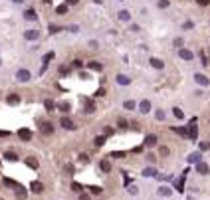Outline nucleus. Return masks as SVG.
<instances>
[{"instance_id":"1","label":"nucleus","mask_w":210,"mask_h":200,"mask_svg":"<svg viewBox=\"0 0 210 200\" xmlns=\"http://www.w3.org/2000/svg\"><path fill=\"white\" fill-rule=\"evenodd\" d=\"M188 139H192V141L198 139V127H196L194 121H190V125H188Z\"/></svg>"},{"instance_id":"2","label":"nucleus","mask_w":210,"mask_h":200,"mask_svg":"<svg viewBox=\"0 0 210 200\" xmlns=\"http://www.w3.org/2000/svg\"><path fill=\"white\" fill-rule=\"evenodd\" d=\"M40 133H42V135H52V133H54V125L50 123V121H44V123L40 125Z\"/></svg>"},{"instance_id":"3","label":"nucleus","mask_w":210,"mask_h":200,"mask_svg":"<svg viewBox=\"0 0 210 200\" xmlns=\"http://www.w3.org/2000/svg\"><path fill=\"white\" fill-rule=\"evenodd\" d=\"M16 80L22 81V83L30 81V72H28V69H18V73H16Z\"/></svg>"},{"instance_id":"4","label":"nucleus","mask_w":210,"mask_h":200,"mask_svg":"<svg viewBox=\"0 0 210 200\" xmlns=\"http://www.w3.org/2000/svg\"><path fill=\"white\" fill-rule=\"evenodd\" d=\"M178 56H180V57H182V60H186V61H190V60H192V57H194V54H192V52H190V50H186V48H180V50H178Z\"/></svg>"},{"instance_id":"5","label":"nucleus","mask_w":210,"mask_h":200,"mask_svg":"<svg viewBox=\"0 0 210 200\" xmlns=\"http://www.w3.org/2000/svg\"><path fill=\"white\" fill-rule=\"evenodd\" d=\"M24 38L26 40H38L40 38V30H34V28H32V30H26L24 32Z\"/></svg>"},{"instance_id":"6","label":"nucleus","mask_w":210,"mask_h":200,"mask_svg":"<svg viewBox=\"0 0 210 200\" xmlns=\"http://www.w3.org/2000/svg\"><path fill=\"white\" fill-rule=\"evenodd\" d=\"M18 137H20L22 141H30V139H32V131H30V129H20V131H18Z\"/></svg>"},{"instance_id":"7","label":"nucleus","mask_w":210,"mask_h":200,"mask_svg":"<svg viewBox=\"0 0 210 200\" xmlns=\"http://www.w3.org/2000/svg\"><path fill=\"white\" fill-rule=\"evenodd\" d=\"M186 172H188V170H184L182 176H180L178 180H176V184H174V188L178 190V192H182V190H184V178H186Z\"/></svg>"},{"instance_id":"8","label":"nucleus","mask_w":210,"mask_h":200,"mask_svg":"<svg viewBox=\"0 0 210 200\" xmlns=\"http://www.w3.org/2000/svg\"><path fill=\"white\" fill-rule=\"evenodd\" d=\"M30 188H32V192H36V194H40V192H44V184H42L40 180H34L30 184Z\"/></svg>"},{"instance_id":"9","label":"nucleus","mask_w":210,"mask_h":200,"mask_svg":"<svg viewBox=\"0 0 210 200\" xmlns=\"http://www.w3.org/2000/svg\"><path fill=\"white\" fill-rule=\"evenodd\" d=\"M139 111H141V113H149V111H151V101L143 99V101L139 103Z\"/></svg>"},{"instance_id":"10","label":"nucleus","mask_w":210,"mask_h":200,"mask_svg":"<svg viewBox=\"0 0 210 200\" xmlns=\"http://www.w3.org/2000/svg\"><path fill=\"white\" fill-rule=\"evenodd\" d=\"M157 145V135H147L145 137V147H155Z\"/></svg>"},{"instance_id":"11","label":"nucleus","mask_w":210,"mask_h":200,"mask_svg":"<svg viewBox=\"0 0 210 200\" xmlns=\"http://www.w3.org/2000/svg\"><path fill=\"white\" fill-rule=\"evenodd\" d=\"M60 125H62V127H64V129H75V125H73V121H71L69 117H64V119H62V121H60Z\"/></svg>"},{"instance_id":"12","label":"nucleus","mask_w":210,"mask_h":200,"mask_svg":"<svg viewBox=\"0 0 210 200\" xmlns=\"http://www.w3.org/2000/svg\"><path fill=\"white\" fill-rule=\"evenodd\" d=\"M117 16H119V20H123V22H129V20H131V12L129 10H119Z\"/></svg>"},{"instance_id":"13","label":"nucleus","mask_w":210,"mask_h":200,"mask_svg":"<svg viewBox=\"0 0 210 200\" xmlns=\"http://www.w3.org/2000/svg\"><path fill=\"white\" fill-rule=\"evenodd\" d=\"M196 172H200V174H208V172H210L208 165H206V162H198V165H196Z\"/></svg>"},{"instance_id":"14","label":"nucleus","mask_w":210,"mask_h":200,"mask_svg":"<svg viewBox=\"0 0 210 200\" xmlns=\"http://www.w3.org/2000/svg\"><path fill=\"white\" fill-rule=\"evenodd\" d=\"M194 81L198 83V85H208V77L202 76V73H196V76H194Z\"/></svg>"},{"instance_id":"15","label":"nucleus","mask_w":210,"mask_h":200,"mask_svg":"<svg viewBox=\"0 0 210 200\" xmlns=\"http://www.w3.org/2000/svg\"><path fill=\"white\" fill-rule=\"evenodd\" d=\"M117 83H119V85H129V83H131V77L119 73V76H117Z\"/></svg>"},{"instance_id":"16","label":"nucleus","mask_w":210,"mask_h":200,"mask_svg":"<svg viewBox=\"0 0 210 200\" xmlns=\"http://www.w3.org/2000/svg\"><path fill=\"white\" fill-rule=\"evenodd\" d=\"M28 196V190L24 188V186H18V188H16V198H20V200H24Z\"/></svg>"},{"instance_id":"17","label":"nucleus","mask_w":210,"mask_h":200,"mask_svg":"<svg viewBox=\"0 0 210 200\" xmlns=\"http://www.w3.org/2000/svg\"><path fill=\"white\" fill-rule=\"evenodd\" d=\"M151 65L157 69H163L165 68V64H163V60H159V57H151Z\"/></svg>"},{"instance_id":"18","label":"nucleus","mask_w":210,"mask_h":200,"mask_svg":"<svg viewBox=\"0 0 210 200\" xmlns=\"http://www.w3.org/2000/svg\"><path fill=\"white\" fill-rule=\"evenodd\" d=\"M24 18H26V20H32V22H34V20H38V14H36V12L30 8V10H26V12H24Z\"/></svg>"},{"instance_id":"19","label":"nucleus","mask_w":210,"mask_h":200,"mask_svg":"<svg viewBox=\"0 0 210 200\" xmlns=\"http://www.w3.org/2000/svg\"><path fill=\"white\" fill-rule=\"evenodd\" d=\"M26 165L30 166V169H38V166H40V162H38V159H34V157H28V159H26Z\"/></svg>"},{"instance_id":"20","label":"nucleus","mask_w":210,"mask_h":200,"mask_svg":"<svg viewBox=\"0 0 210 200\" xmlns=\"http://www.w3.org/2000/svg\"><path fill=\"white\" fill-rule=\"evenodd\" d=\"M188 162H194V165H198L200 161V153H192V155H188Z\"/></svg>"},{"instance_id":"21","label":"nucleus","mask_w":210,"mask_h":200,"mask_svg":"<svg viewBox=\"0 0 210 200\" xmlns=\"http://www.w3.org/2000/svg\"><path fill=\"white\" fill-rule=\"evenodd\" d=\"M87 65H89V69H93V72H101L103 69V65L99 64V61H89Z\"/></svg>"},{"instance_id":"22","label":"nucleus","mask_w":210,"mask_h":200,"mask_svg":"<svg viewBox=\"0 0 210 200\" xmlns=\"http://www.w3.org/2000/svg\"><path fill=\"white\" fill-rule=\"evenodd\" d=\"M143 176H157V170H155L153 166H147V169L143 170Z\"/></svg>"},{"instance_id":"23","label":"nucleus","mask_w":210,"mask_h":200,"mask_svg":"<svg viewBox=\"0 0 210 200\" xmlns=\"http://www.w3.org/2000/svg\"><path fill=\"white\" fill-rule=\"evenodd\" d=\"M173 131L178 133V135H182V137H188V129H184V127H173Z\"/></svg>"},{"instance_id":"24","label":"nucleus","mask_w":210,"mask_h":200,"mask_svg":"<svg viewBox=\"0 0 210 200\" xmlns=\"http://www.w3.org/2000/svg\"><path fill=\"white\" fill-rule=\"evenodd\" d=\"M44 105H46V111H54V109H56V103H54L52 99H46Z\"/></svg>"},{"instance_id":"25","label":"nucleus","mask_w":210,"mask_h":200,"mask_svg":"<svg viewBox=\"0 0 210 200\" xmlns=\"http://www.w3.org/2000/svg\"><path fill=\"white\" fill-rule=\"evenodd\" d=\"M66 12H68V4H60V6L56 8V14H60V16H64Z\"/></svg>"},{"instance_id":"26","label":"nucleus","mask_w":210,"mask_h":200,"mask_svg":"<svg viewBox=\"0 0 210 200\" xmlns=\"http://www.w3.org/2000/svg\"><path fill=\"white\" fill-rule=\"evenodd\" d=\"M6 101L10 103V105H16V103H20V97H18V95H8Z\"/></svg>"},{"instance_id":"27","label":"nucleus","mask_w":210,"mask_h":200,"mask_svg":"<svg viewBox=\"0 0 210 200\" xmlns=\"http://www.w3.org/2000/svg\"><path fill=\"white\" fill-rule=\"evenodd\" d=\"M58 109H60V111H64V113H68V111H69V103H68V101L58 103Z\"/></svg>"},{"instance_id":"28","label":"nucleus","mask_w":210,"mask_h":200,"mask_svg":"<svg viewBox=\"0 0 210 200\" xmlns=\"http://www.w3.org/2000/svg\"><path fill=\"white\" fill-rule=\"evenodd\" d=\"M4 159H6L8 162H14V161H18V157H16V153H10V151H8L6 155H4Z\"/></svg>"},{"instance_id":"29","label":"nucleus","mask_w":210,"mask_h":200,"mask_svg":"<svg viewBox=\"0 0 210 200\" xmlns=\"http://www.w3.org/2000/svg\"><path fill=\"white\" fill-rule=\"evenodd\" d=\"M159 194H161V196H171V188L169 186H161V188H159Z\"/></svg>"},{"instance_id":"30","label":"nucleus","mask_w":210,"mask_h":200,"mask_svg":"<svg viewBox=\"0 0 210 200\" xmlns=\"http://www.w3.org/2000/svg\"><path fill=\"white\" fill-rule=\"evenodd\" d=\"M123 107H125L127 111H133V109L137 107V103H135V101H125V103H123Z\"/></svg>"},{"instance_id":"31","label":"nucleus","mask_w":210,"mask_h":200,"mask_svg":"<svg viewBox=\"0 0 210 200\" xmlns=\"http://www.w3.org/2000/svg\"><path fill=\"white\" fill-rule=\"evenodd\" d=\"M101 170H103V172H109V170H111V162H109V161H101Z\"/></svg>"},{"instance_id":"32","label":"nucleus","mask_w":210,"mask_h":200,"mask_svg":"<svg viewBox=\"0 0 210 200\" xmlns=\"http://www.w3.org/2000/svg\"><path fill=\"white\" fill-rule=\"evenodd\" d=\"M52 60H54V52H48V54L44 56V65H48Z\"/></svg>"},{"instance_id":"33","label":"nucleus","mask_w":210,"mask_h":200,"mask_svg":"<svg viewBox=\"0 0 210 200\" xmlns=\"http://www.w3.org/2000/svg\"><path fill=\"white\" fill-rule=\"evenodd\" d=\"M4 184H8V186H14V188H18V182H16V180H12V178H4Z\"/></svg>"},{"instance_id":"34","label":"nucleus","mask_w":210,"mask_h":200,"mask_svg":"<svg viewBox=\"0 0 210 200\" xmlns=\"http://www.w3.org/2000/svg\"><path fill=\"white\" fill-rule=\"evenodd\" d=\"M173 113H174V117H176V119H182V117H184L182 109H178V107H174V109H173Z\"/></svg>"},{"instance_id":"35","label":"nucleus","mask_w":210,"mask_h":200,"mask_svg":"<svg viewBox=\"0 0 210 200\" xmlns=\"http://www.w3.org/2000/svg\"><path fill=\"white\" fill-rule=\"evenodd\" d=\"M71 190H73V192H79V194H81L83 186H81V184H77V182H73V184H71Z\"/></svg>"},{"instance_id":"36","label":"nucleus","mask_w":210,"mask_h":200,"mask_svg":"<svg viewBox=\"0 0 210 200\" xmlns=\"http://www.w3.org/2000/svg\"><path fill=\"white\" fill-rule=\"evenodd\" d=\"M64 170H66L68 174H73V172H75V166H73V165H66V166H64Z\"/></svg>"},{"instance_id":"37","label":"nucleus","mask_w":210,"mask_h":200,"mask_svg":"<svg viewBox=\"0 0 210 200\" xmlns=\"http://www.w3.org/2000/svg\"><path fill=\"white\" fill-rule=\"evenodd\" d=\"M93 111H95V105H93V103H87V105H85V113H93Z\"/></svg>"},{"instance_id":"38","label":"nucleus","mask_w":210,"mask_h":200,"mask_svg":"<svg viewBox=\"0 0 210 200\" xmlns=\"http://www.w3.org/2000/svg\"><path fill=\"white\" fill-rule=\"evenodd\" d=\"M89 192L91 194H101V188H99V186H89Z\"/></svg>"},{"instance_id":"39","label":"nucleus","mask_w":210,"mask_h":200,"mask_svg":"<svg viewBox=\"0 0 210 200\" xmlns=\"http://www.w3.org/2000/svg\"><path fill=\"white\" fill-rule=\"evenodd\" d=\"M200 151H210V143H208V141L200 143Z\"/></svg>"},{"instance_id":"40","label":"nucleus","mask_w":210,"mask_h":200,"mask_svg":"<svg viewBox=\"0 0 210 200\" xmlns=\"http://www.w3.org/2000/svg\"><path fill=\"white\" fill-rule=\"evenodd\" d=\"M58 30H60V28H58L56 24H50V28H48V32H50V34H56Z\"/></svg>"},{"instance_id":"41","label":"nucleus","mask_w":210,"mask_h":200,"mask_svg":"<svg viewBox=\"0 0 210 200\" xmlns=\"http://www.w3.org/2000/svg\"><path fill=\"white\" fill-rule=\"evenodd\" d=\"M105 143V137L101 135V137H97V139H95V145H97V147H101V145Z\"/></svg>"},{"instance_id":"42","label":"nucleus","mask_w":210,"mask_h":200,"mask_svg":"<svg viewBox=\"0 0 210 200\" xmlns=\"http://www.w3.org/2000/svg\"><path fill=\"white\" fill-rule=\"evenodd\" d=\"M117 125H119V129H125V127H127V121H125V119H119V121H117Z\"/></svg>"},{"instance_id":"43","label":"nucleus","mask_w":210,"mask_h":200,"mask_svg":"<svg viewBox=\"0 0 210 200\" xmlns=\"http://www.w3.org/2000/svg\"><path fill=\"white\" fill-rule=\"evenodd\" d=\"M155 115H157V119H159V121H163V119H165V111H161V109H159Z\"/></svg>"},{"instance_id":"44","label":"nucleus","mask_w":210,"mask_h":200,"mask_svg":"<svg viewBox=\"0 0 210 200\" xmlns=\"http://www.w3.org/2000/svg\"><path fill=\"white\" fill-rule=\"evenodd\" d=\"M111 157H117V159H121V157H125V151H115V153H111Z\"/></svg>"},{"instance_id":"45","label":"nucleus","mask_w":210,"mask_h":200,"mask_svg":"<svg viewBox=\"0 0 210 200\" xmlns=\"http://www.w3.org/2000/svg\"><path fill=\"white\" fill-rule=\"evenodd\" d=\"M169 6V0H159V8H167Z\"/></svg>"},{"instance_id":"46","label":"nucleus","mask_w":210,"mask_h":200,"mask_svg":"<svg viewBox=\"0 0 210 200\" xmlns=\"http://www.w3.org/2000/svg\"><path fill=\"white\" fill-rule=\"evenodd\" d=\"M81 65H83V61H81V60H75V61H73V68H77V69H79Z\"/></svg>"},{"instance_id":"47","label":"nucleus","mask_w":210,"mask_h":200,"mask_svg":"<svg viewBox=\"0 0 210 200\" xmlns=\"http://www.w3.org/2000/svg\"><path fill=\"white\" fill-rule=\"evenodd\" d=\"M161 155H163V157L169 155V147H161Z\"/></svg>"},{"instance_id":"48","label":"nucleus","mask_w":210,"mask_h":200,"mask_svg":"<svg viewBox=\"0 0 210 200\" xmlns=\"http://www.w3.org/2000/svg\"><path fill=\"white\" fill-rule=\"evenodd\" d=\"M137 190H139V188H137L135 184H131V186H129V192H131V194H137Z\"/></svg>"},{"instance_id":"49","label":"nucleus","mask_w":210,"mask_h":200,"mask_svg":"<svg viewBox=\"0 0 210 200\" xmlns=\"http://www.w3.org/2000/svg\"><path fill=\"white\" fill-rule=\"evenodd\" d=\"M77 200H89V194H85V192H81L79 194V198Z\"/></svg>"},{"instance_id":"50","label":"nucleus","mask_w":210,"mask_h":200,"mask_svg":"<svg viewBox=\"0 0 210 200\" xmlns=\"http://www.w3.org/2000/svg\"><path fill=\"white\" fill-rule=\"evenodd\" d=\"M182 44H184V42H182V38H174V46H178V48H180Z\"/></svg>"},{"instance_id":"51","label":"nucleus","mask_w":210,"mask_h":200,"mask_svg":"<svg viewBox=\"0 0 210 200\" xmlns=\"http://www.w3.org/2000/svg\"><path fill=\"white\" fill-rule=\"evenodd\" d=\"M77 2H79V0H66V4H68V6H75Z\"/></svg>"},{"instance_id":"52","label":"nucleus","mask_w":210,"mask_h":200,"mask_svg":"<svg viewBox=\"0 0 210 200\" xmlns=\"http://www.w3.org/2000/svg\"><path fill=\"white\" fill-rule=\"evenodd\" d=\"M68 72H69V69L66 68V65H62V68H60V73H62V76H66V73H68Z\"/></svg>"},{"instance_id":"53","label":"nucleus","mask_w":210,"mask_h":200,"mask_svg":"<svg viewBox=\"0 0 210 200\" xmlns=\"http://www.w3.org/2000/svg\"><path fill=\"white\" fill-rule=\"evenodd\" d=\"M182 28H184V30H190V28H192V22H184Z\"/></svg>"},{"instance_id":"54","label":"nucleus","mask_w":210,"mask_h":200,"mask_svg":"<svg viewBox=\"0 0 210 200\" xmlns=\"http://www.w3.org/2000/svg\"><path fill=\"white\" fill-rule=\"evenodd\" d=\"M196 2H198V4H200V6H206V4L210 2V0H196Z\"/></svg>"},{"instance_id":"55","label":"nucleus","mask_w":210,"mask_h":200,"mask_svg":"<svg viewBox=\"0 0 210 200\" xmlns=\"http://www.w3.org/2000/svg\"><path fill=\"white\" fill-rule=\"evenodd\" d=\"M89 46H91V50H97V42H95V40L89 42Z\"/></svg>"},{"instance_id":"56","label":"nucleus","mask_w":210,"mask_h":200,"mask_svg":"<svg viewBox=\"0 0 210 200\" xmlns=\"http://www.w3.org/2000/svg\"><path fill=\"white\" fill-rule=\"evenodd\" d=\"M147 161H149V162H155V155H147Z\"/></svg>"},{"instance_id":"57","label":"nucleus","mask_w":210,"mask_h":200,"mask_svg":"<svg viewBox=\"0 0 210 200\" xmlns=\"http://www.w3.org/2000/svg\"><path fill=\"white\" fill-rule=\"evenodd\" d=\"M0 137H10V133H8V131H0Z\"/></svg>"},{"instance_id":"58","label":"nucleus","mask_w":210,"mask_h":200,"mask_svg":"<svg viewBox=\"0 0 210 200\" xmlns=\"http://www.w3.org/2000/svg\"><path fill=\"white\" fill-rule=\"evenodd\" d=\"M12 2H16V4H20V2H22V0H12Z\"/></svg>"},{"instance_id":"59","label":"nucleus","mask_w":210,"mask_h":200,"mask_svg":"<svg viewBox=\"0 0 210 200\" xmlns=\"http://www.w3.org/2000/svg\"><path fill=\"white\" fill-rule=\"evenodd\" d=\"M0 61H2V60H0Z\"/></svg>"}]
</instances>
